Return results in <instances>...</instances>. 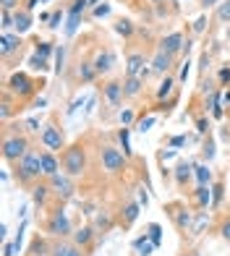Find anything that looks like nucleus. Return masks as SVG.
Returning <instances> with one entry per match:
<instances>
[{
    "label": "nucleus",
    "instance_id": "nucleus-1",
    "mask_svg": "<svg viewBox=\"0 0 230 256\" xmlns=\"http://www.w3.org/2000/svg\"><path fill=\"white\" fill-rule=\"evenodd\" d=\"M32 149H34V138L26 134L24 120L3 123V131H0V154H3V162L8 168L16 165L21 157H26Z\"/></svg>",
    "mask_w": 230,
    "mask_h": 256
},
{
    "label": "nucleus",
    "instance_id": "nucleus-2",
    "mask_svg": "<svg viewBox=\"0 0 230 256\" xmlns=\"http://www.w3.org/2000/svg\"><path fill=\"white\" fill-rule=\"evenodd\" d=\"M44 84H48V81L32 76L29 71H10L8 76H3V89L10 92L16 100H21L26 108L37 100V94L44 89Z\"/></svg>",
    "mask_w": 230,
    "mask_h": 256
},
{
    "label": "nucleus",
    "instance_id": "nucleus-3",
    "mask_svg": "<svg viewBox=\"0 0 230 256\" xmlns=\"http://www.w3.org/2000/svg\"><path fill=\"white\" fill-rule=\"evenodd\" d=\"M10 172H14V180H16L18 188L32 191L34 186L44 178L42 162H40V149H32L26 157H21L16 165H10Z\"/></svg>",
    "mask_w": 230,
    "mask_h": 256
},
{
    "label": "nucleus",
    "instance_id": "nucleus-4",
    "mask_svg": "<svg viewBox=\"0 0 230 256\" xmlns=\"http://www.w3.org/2000/svg\"><path fill=\"white\" fill-rule=\"evenodd\" d=\"M26 55V40L16 32H0V58H3V76L18 71V63Z\"/></svg>",
    "mask_w": 230,
    "mask_h": 256
},
{
    "label": "nucleus",
    "instance_id": "nucleus-5",
    "mask_svg": "<svg viewBox=\"0 0 230 256\" xmlns=\"http://www.w3.org/2000/svg\"><path fill=\"white\" fill-rule=\"evenodd\" d=\"M40 225L48 238H71L74 236V225H71V217H68L63 202H55L50 209H44V217Z\"/></svg>",
    "mask_w": 230,
    "mask_h": 256
},
{
    "label": "nucleus",
    "instance_id": "nucleus-6",
    "mask_svg": "<svg viewBox=\"0 0 230 256\" xmlns=\"http://www.w3.org/2000/svg\"><path fill=\"white\" fill-rule=\"evenodd\" d=\"M60 165H63V172L71 178H84L86 170H89V149L86 144L78 138V142L68 144L63 152H60Z\"/></svg>",
    "mask_w": 230,
    "mask_h": 256
},
{
    "label": "nucleus",
    "instance_id": "nucleus-7",
    "mask_svg": "<svg viewBox=\"0 0 230 256\" xmlns=\"http://www.w3.org/2000/svg\"><path fill=\"white\" fill-rule=\"evenodd\" d=\"M165 214H168V220H170V225L176 228V232L180 238H186L188 232H191V228H194V209H191V204L183 199H172V202H165Z\"/></svg>",
    "mask_w": 230,
    "mask_h": 256
},
{
    "label": "nucleus",
    "instance_id": "nucleus-8",
    "mask_svg": "<svg viewBox=\"0 0 230 256\" xmlns=\"http://www.w3.org/2000/svg\"><path fill=\"white\" fill-rule=\"evenodd\" d=\"M97 157H100L102 172H105V176H110V178H120L123 172L128 170V165H131V160L126 157L115 144H100V146H97Z\"/></svg>",
    "mask_w": 230,
    "mask_h": 256
},
{
    "label": "nucleus",
    "instance_id": "nucleus-9",
    "mask_svg": "<svg viewBox=\"0 0 230 256\" xmlns=\"http://www.w3.org/2000/svg\"><path fill=\"white\" fill-rule=\"evenodd\" d=\"M40 144H42V149H50V152H58V154H60L63 149L68 146V142H66V128L60 126V115H58L55 110L48 115V120H44V126H42Z\"/></svg>",
    "mask_w": 230,
    "mask_h": 256
},
{
    "label": "nucleus",
    "instance_id": "nucleus-10",
    "mask_svg": "<svg viewBox=\"0 0 230 256\" xmlns=\"http://www.w3.org/2000/svg\"><path fill=\"white\" fill-rule=\"evenodd\" d=\"M100 97H102V108L108 112H120L123 110V102H126V94H123V76L120 78H105L100 84Z\"/></svg>",
    "mask_w": 230,
    "mask_h": 256
},
{
    "label": "nucleus",
    "instance_id": "nucleus-11",
    "mask_svg": "<svg viewBox=\"0 0 230 256\" xmlns=\"http://www.w3.org/2000/svg\"><path fill=\"white\" fill-rule=\"evenodd\" d=\"M172 186H176V191L183 196V199L194 191V186H196V178H194V162L178 160V165L172 168Z\"/></svg>",
    "mask_w": 230,
    "mask_h": 256
},
{
    "label": "nucleus",
    "instance_id": "nucleus-12",
    "mask_svg": "<svg viewBox=\"0 0 230 256\" xmlns=\"http://www.w3.org/2000/svg\"><path fill=\"white\" fill-rule=\"evenodd\" d=\"M71 78L76 86H84V84H92V81H97L100 74L94 68V58H78V60L71 63Z\"/></svg>",
    "mask_w": 230,
    "mask_h": 256
},
{
    "label": "nucleus",
    "instance_id": "nucleus-13",
    "mask_svg": "<svg viewBox=\"0 0 230 256\" xmlns=\"http://www.w3.org/2000/svg\"><path fill=\"white\" fill-rule=\"evenodd\" d=\"M186 40H188V32L183 29H176V32H168L157 40V50H162L172 58H180L183 55V48H186Z\"/></svg>",
    "mask_w": 230,
    "mask_h": 256
},
{
    "label": "nucleus",
    "instance_id": "nucleus-14",
    "mask_svg": "<svg viewBox=\"0 0 230 256\" xmlns=\"http://www.w3.org/2000/svg\"><path fill=\"white\" fill-rule=\"evenodd\" d=\"M48 183H50V188H52V194H55L58 202L68 204V202L74 199V194H76V178L66 176V172H58V176L48 178Z\"/></svg>",
    "mask_w": 230,
    "mask_h": 256
},
{
    "label": "nucleus",
    "instance_id": "nucleus-15",
    "mask_svg": "<svg viewBox=\"0 0 230 256\" xmlns=\"http://www.w3.org/2000/svg\"><path fill=\"white\" fill-rule=\"evenodd\" d=\"M26 110V104L21 102V100H16L10 92H0V118H3V123H8V120H14V118H18L21 112Z\"/></svg>",
    "mask_w": 230,
    "mask_h": 256
},
{
    "label": "nucleus",
    "instance_id": "nucleus-16",
    "mask_svg": "<svg viewBox=\"0 0 230 256\" xmlns=\"http://www.w3.org/2000/svg\"><path fill=\"white\" fill-rule=\"evenodd\" d=\"M29 194H32V202H34V206H37V212H44V209H50L58 202L52 188H50V183H48V178H42Z\"/></svg>",
    "mask_w": 230,
    "mask_h": 256
},
{
    "label": "nucleus",
    "instance_id": "nucleus-17",
    "mask_svg": "<svg viewBox=\"0 0 230 256\" xmlns=\"http://www.w3.org/2000/svg\"><path fill=\"white\" fill-rule=\"evenodd\" d=\"M115 63H118L115 50L110 48L108 42H102V48L94 52V68H97V74H100V76H110L112 68H115Z\"/></svg>",
    "mask_w": 230,
    "mask_h": 256
},
{
    "label": "nucleus",
    "instance_id": "nucleus-18",
    "mask_svg": "<svg viewBox=\"0 0 230 256\" xmlns=\"http://www.w3.org/2000/svg\"><path fill=\"white\" fill-rule=\"evenodd\" d=\"M139 212H142V204L139 202H134V199H126L118 209V214H115V220H118V228L123 230H131L134 222L139 220Z\"/></svg>",
    "mask_w": 230,
    "mask_h": 256
},
{
    "label": "nucleus",
    "instance_id": "nucleus-19",
    "mask_svg": "<svg viewBox=\"0 0 230 256\" xmlns=\"http://www.w3.org/2000/svg\"><path fill=\"white\" fill-rule=\"evenodd\" d=\"M176 60H178V58H172V55H168V52H162V50H157V48H154L152 58H149V68H152V76H168V74H172V68H176Z\"/></svg>",
    "mask_w": 230,
    "mask_h": 256
},
{
    "label": "nucleus",
    "instance_id": "nucleus-20",
    "mask_svg": "<svg viewBox=\"0 0 230 256\" xmlns=\"http://www.w3.org/2000/svg\"><path fill=\"white\" fill-rule=\"evenodd\" d=\"M194 212H206L212 206V186H194V191L186 196Z\"/></svg>",
    "mask_w": 230,
    "mask_h": 256
},
{
    "label": "nucleus",
    "instance_id": "nucleus-21",
    "mask_svg": "<svg viewBox=\"0 0 230 256\" xmlns=\"http://www.w3.org/2000/svg\"><path fill=\"white\" fill-rule=\"evenodd\" d=\"M71 240L76 243V246H82L84 251L92 254V251L97 248V230L92 228V222H89V225H82V228H76V230H74Z\"/></svg>",
    "mask_w": 230,
    "mask_h": 256
},
{
    "label": "nucleus",
    "instance_id": "nucleus-22",
    "mask_svg": "<svg viewBox=\"0 0 230 256\" xmlns=\"http://www.w3.org/2000/svg\"><path fill=\"white\" fill-rule=\"evenodd\" d=\"M40 162H42L44 178H52V176H58V172H63L60 154H58V152H50V149H40Z\"/></svg>",
    "mask_w": 230,
    "mask_h": 256
},
{
    "label": "nucleus",
    "instance_id": "nucleus-23",
    "mask_svg": "<svg viewBox=\"0 0 230 256\" xmlns=\"http://www.w3.org/2000/svg\"><path fill=\"white\" fill-rule=\"evenodd\" d=\"M225 199H228V183H225V176H217L212 180V212L217 214L220 209H225Z\"/></svg>",
    "mask_w": 230,
    "mask_h": 256
},
{
    "label": "nucleus",
    "instance_id": "nucleus-24",
    "mask_svg": "<svg viewBox=\"0 0 230 256\" xmlns=\"http://www.w3.org/2000/svg\"><path fill=\"white\" fill-rule=\"evenodd\" d=\"M144 84H146V78H142V76H126L123 74V94H126V100H139L142 94H144Z\"/></svg>",
    "mask_w": 230,
    "mask_h": 256
},
{
    "label": "nucleus",
    "instance_id": "nucleus-25",
    "mask_svg": "<svg viewBox=\"0 0 230 256\" xmlns=\"http://www.w3.org/2000/svg\"><path fill=\"white\" fill-rule=\"evenodd\" d=\"M178 92V76H172V74H168V76H162V81H160V86L154 89V102H160V100H168V97H172Z\"/></svg>",
    "mask_w": 230,
    "mask_h": 256
},
{
    "label": "nucleus",
    "instance_id": "nucleus-26",
    "mask_svg": "<svg viewBox=\"0 0 230 256\" xmlns=\"http://www.w3.org/2000/svg\"><path fill=\"white\" fill-rule=\"evenodd\" d=\"M112 29L118 32L126 42H131L136 34H139V24H134V21L126 18V16H118V18H115V21H112Z\"/></svg>",
    "mask_w": 230,
    "mask_h": 256
},
{
    "label": "nucleus",
    "instance_id": "nucleus-27",
    "mask_svg": "<svg viewBox=\"0 0 230 256\" xmlns=\"http://www.w3.org/2000/svg\"><path fill=\"white\" fill-rule=\"evenodd\" d=\"M115 225H118L115 214L112 212H102V209H100V214H94V220H92V228L97 230V236H105V232H110Z\"/></svg>",
    "mask_w": 230,
    "mask_h": 256
},
{
    "label": "nucleus",
    "instance_id": "nucleus-28",
    "mask_svg": "<svg viewBox=\"0 0 230 256\" xmlns=\"http://www.w3.org/2000/svg\"><path fill=\"white\" fill-rule=\"evenodd\" d=\"M214 232L230 246V206L217 212V217H214Z\"/></svg>",
    "mask_w": 230,
    "mask_h": 256
},
{
    "label": "nucleus",
    "instance_id": "nucleus-29",
    "mask_svg": "<svg viewBox=\"0 0 230 256\" xmlns=\"http://www.w3.org/2000/svg\"><path fill=\"white\" fill-rule=\"evenodd\" d=\"M14 18H16L14 32H16V34H21V37H24V34L34 26V14H32L29 8H18L16 14H14Z\"/></svg>",
    "mask_w": 230,
    "mask_h": 256
},
{
    "label": "nucleus",
    "instance_id": "nucleus-30",
    "mask_svg": "<svg viewBox=\"0 0 230 256\" xmlns=\"http://www.w3.org/2000/svg\"><path fill=\"white\" fill-rule=\"evenodd\" d=\"M194 178H196V186H212L214 170L210 168V162H194Z\"/></svg>",
    "mask_w": 230,
    "mask_h": 256
},
{
    "label": "nucleus",
    "instance_id": "nucleus-31",
    "mask_svg": "<svg viewBox=\"0 0 230 256\" xmlns=\"http://www.w3.org/2000/svg\"><path fill=\"white\" fill-rule=\"evenodd\" d=\"M212 115L210 112H194V128L199 131V136H206L212 134Z\"/></svg>",
    "mask_w": 230,
    "mask_h": 256
},
{
    "label": "nucleus",
    "instance_id": "nucleus-32",
    "mask_svg": "<svg viewBox=\"0 0 230 256\" xmlns=\"http://www.w3.org/2000/svg\"><path fill=\"white\" fill-rule=\"evenodd\" d=\"M134 248H136V254H139V256H152V254L157 251V246H154L152 240H149V236H146V232L134 240Z\"/></svg>",
    "mask_w": 230,
    "mask_h": 256
},
{
    "label": "nucleus",
    "instance_id": "nucleus-33",
    "mask_svg": "<svg viewBox=\"0 0 230 256\" xmlns=\"http://www.w3.org/2000/svg\"><path fill=\"white\" fill-rule=\"evenodd\" d=\"M214 136L212 134H206L204 136V142H202V162H212L214 160Z\"/></svg>",
    "mask_w": 230,
    "mask_h": 256
},
{
    "label": "nucleus",
    "instance_id": "nucleus-34",
    "mask_svg": "<svg viewBox=\"0 0 230 256\" xmlns=\"http://www.w3.org/2000/svg\"><path fill=\"white\" fill-rule=\"evenodd\" d=\"M71 238H50V256H68Z\"/></svg>",
    "mask_w": 230,
    "mask_h": 256
},
{
    "label": "nucleus",
    "instance_id": "nucleus-35",
    "mask_svg": "<svg viewBox=\"0 0 230 256\" xmlns=\"http://www.w3.org/2000/svg\"><path fill=\"white\" fill-rule=\"evenodd\" d=\"M128 134H131L128 126L118 128V142H120V146H123V154L128 157V160H134V149H131V142H128Z\"/></svg>",
    "mask_w": 230,
    "mask_h": 256
},
{
    "label": "nucleus",
    "instance_id": "nucleus-36",
    "mask_svg": "<svg viewBox=\"0 0 230 256\" xmlns=\"http://www.w3.org/2000/svg\"><path fill=\"white\" fill-rule=\"evenodd\" d=\"M214 21L217 24H230V0H222V3L214 8Z\"/></svg>",
    "mask_w": 230,
    "mask_h": 256
},
{
    "label": "nucleus",
    "instance_id": "nucleus-37",
    "mask_svg": "<svg viewBox=\"0 0 230 256\" xmlns=\"http://www.w3.org/2000/svg\"><path fill=\"white\" fill-rule=\"evenodd\" d=\"M34 52L42 55V58H48V60H50V55H52V52H58V48H55V42L44 40V42H34Z\"/></svg>",
    "mask_w": 230,
    "mask_h": 256
},
{
    "label": "nucleus",
    "instance_id": "nucleus-38",
    "mask_svg": "<svg viewBox=\"0 0 230 256\" xmlns=\"http://www.w3.org/2000/svg\"><path fill=\"white\" fill-rule=\"evenodd\" d=\"M136 118H139V112H136L134 108H123V110L118 112V120H120V126H128V128H134Z\"/></svg>",
    "mask_w": 230,
    "mask_h": 256
},
{
    "label": "nucleus",
    "instance_id": "nucleus-39",
    "mask_svg": "<svg viewBox=\"0 0 230 256\" xmlns=\"http://www.w3.org/2000/svg\"><path fill=\"white\" fill-rule=\"evenodd\" d=\"M146 236H149V240H152L157 248L162 246V228H160L157 222H149V225H146Z\"/></svg>",
    "mask_w": 230,
    "mask_h": 256
},
{
    "label": "nucleus",
    "instance_id": "nucleus-40",
    "mask_svg": "<svg viewBox=\"0 0 230 256\" xmlns=\"http://www.w3.org/2000/svg\"><path fill=\"white\" fill-rule=\"evenodd\" d=\"M29 66H32V71H40V74H44V71L50 68V60H48V58H42V55L34 52V55L29 58Z\"/></svg>",
    "mask_w": 230,
    "mask_h": 256
},
{
    "label": "nucleus",
    "instance_id": "nucleus-41",
    "mask_svg": "<svg viewBox=\"0 0 230 256\" xmlns=\"http://www.w3.org/2000/svg\"><path fill=\"white\" fill-rule=\"evenodd\" d=\"M14 26H16L14 10H0V29H3V32H14Z\"/></svg>",
    "mask_w": 230,
    "mask_h": 256
},
{
    "label": "nucleus",
    "instance_id": "nucleus-42",
    "mask_svg": "<svg viewBox=\"0 0 230 256\" xmlns=\"http://www.w3.org/2000/svg\"><path fill=\"white\" fill-rule=\"evenodd\" d=\"M217 86H220V89L230 86V63L220 66V71H217Z\"/></svg>",
    "mask_w": 230,
    "mask_h": 256
},
{
    "label": "nucleus",
    "instance_id": "nucleus-43",
    "mask_svg": "<svg viewBox=\"0 0 230 256\" xmlns=\"http://www.w3.org/2000/svg\"><path fill=\"white\" fill-rule=\"evenodd\" d=\"M60 21H63V8L58 6V8H52V16H50V21H48V29L55 32L58 26H60Z\"/></svg>",
    "mask_w": 230,
    "mask_h": 256
},
{
    "label": "nucleus",
    "instance_id": "nucleus-44",
    "mask_svg": "<svg viewBox=\"0 0 230 256\" xmlns=\"http://www.w3.org/2000/svg\"><path fill=\"white\" fill-rule=\"evenodd\" d=\"M170 149H178V146H186L188 144V136L186 134H180V136H172V138H168V142H165Z\"/></svg>",
    "mask_w": 230,
    "mask_h": 256
},
{
    "label": "nucleus",
    "instance_id": "nucleus-45",
    "mask_svg": "<svg viewBox=\"0 0 230 256\" xmlns=\"http://www.w3.org/2000/svg\"><path fill=\"white\" fill-rule=\"evenodd\" d=\"M92 16L94 18H102V16H110V3H100L92 8Z\"/></svg>",
    "mask_w": 230,
    "mask_h": 256
},
{
    "label": "nucleus",
    "instance_id": "nucleus-46",
    "mask_svg": "<svg viewBox=\"0 0 230 256\" xmlns=\"http://www.w3.org/2000/svg\"><path fill=\"white\" fill-rule=\"evenodd\" d=\"M21 8V0H0V10H16Z\"/></svg>",
    "mask_w": 230,
    "mask_h": 256
},
{
    "label": "nucleus",
    "instance_id": "nucleus-47",
    "mask_svg": "<svg viewBox=\"0 0 230 256\" xmlns=\"http://www.w3.org/2000/svg\"><path fill=\"white\" fill-rule=\"evenodd\" d=\"M188 71H191V63H188V58H186V63H180V71H178V84H180V81H186Z\"/></svg>",
    "mask_w": 230,
    "mask_h": 256
},
{
    "label": "nucleus",
    "instance_id": "nucleus-48",
    "mask_svg": "<svg viewBox=\"0 0 230 256\" xmlns=\"http://www.w3.org/2000/svg\"><path fill=\"white\" fill-rule=\"evenodd\" d=\"M220 142L230 144V120H225V123H222V128H220Z\"/></svg>",
    "mask_w": 230,
    "mask_h": 256
},
{
    "label": "nucleus",
    "instance_id": "nucleus-49",
    "mask_svg": "<svg viewBox=\"0 0 230 256\" xmlns=\"http://www.w3.org/2000/svg\"><path fill=\"white\" fill-rule=\"evenodd\" d=\"M204 26H206V16H199L196 21H194V29H191V32H194V34H202Z\"/></svg>",
    "mask_w": 230,
    "mask_h": 256
},
{
    "label": "nucleus",
    "instance_id": "nucleus-50",
    "mask_svg": "<svg viewBox=\"0 0 230 256\" xmlns=\"http://www.w3.org/2000/svg\"><path fill=\"white\" fill-rule=\"evenodd\" d=\"M222 3V0H199V8H217V6H220Z\"/></svg>",
    "mask_w": 230,
    "mask_h": 256
},
{
    "label": "nucleus",
    "instance_id": "nucleus-51",
    "mask_svg": "<svg viewBox=\"0 0 230 256\" xmlns=\"http://www.w3.org/2000/svg\"><path fill=\"white\" fill-rule=\"evenodd\" d=\"M210 115H212L214 120H222V118H225V108H222V104H217V108H214Z\"/></svg>",
    "mask_w": 230,
    "mask_h": 256
},
{
    "label": "nucleus",
    "instance_id": "nucleus-52",
    "mask_svg": "<svg viewBox=\"0 0 230 256\" xmlns=\"http://www.w3.org/2000/svg\"><path fill=\"white\" fill-rule=\"evenodd\" d=\"M136 202H139L142 206H146V204H149V194H146L144 188H139V199H136Z\"/></svg>",
    "mask_w": 230,
    "mask_h": 256
},
{
    "label": "nucleus",
    "instance_id": "nucleus-53",
    "mask_svg": "<svg viewBox=\"0 0 230 256\" xmlns=\"http://www.w3.org/2000/svg\"><path fill=\"white\" fill-rule=\"evenodd\" d=\"M40 6V0H21V8H29V10H34Z\"/></svg>",
    "mask_w": 230,
    "mask_h": 256
},
{
    "label": "nucleus",
    "instance_id": "nucleus-54",
    "mask_svg": "<svg viewBox=\"0 0 230 256\" xmlns=\"http://www.w3.org/2000/svg\"><path fill=\"white\" fill-rule=\"evenodd\" d=\"M14 251H16V246L10 240H6V246H3V256H14Z\"/></svg>",
    "mask_w": 230,
    "mask_h": 256
},
{
    "label": "nucleus",
    "instance_id": "nucleus-55",
    "mask_svg": "<svg viewBox=\"0 0 230 256\" xmlns=\"http://www.w3.org/2000/svg\"><path fill=\"white\" fill-rule=\"evenodd\" d=\"M178 256H194V248H186V251H180Z\"/></svg>",
    "mask_w": 230,
    "mask_h": 256
},
{
    "label": "nucleus",
    "instance_id": "nucleus-56",
    "mask_svg": "<svg viewBox=\"0 0 230 256\" xmlns=\"http://www.w3.org/2000/svg\"><path fill=\"white\" fill-rule=\"evenodd\" d=\"M94 6H100V0H89V8H94Z\"/></svg>",
    "mask_w": 230,
    "mask_h": 256
},
{
    "label": "nucleus",
    "instance_id": "nucleus-57",
    "mask_svg": "<svg viewBox=\"0 0 230 256\" xmlns=\"http://www.w3.org/2000/svg\"><path fill=\"white\" fill-rule=\"evenodd\" d=\"M40 3H50V0H40Z\"/></svg>",
    "mask_w": 230,
    "mask_h": 256
},
{
    "label": "nucleus",
    "instance_id": "nucleus-58",
    "mask_svg": "<svg viewBox=\"0 0 230 256\" xmlns=\"http://www.w3.org/2000/svg\"><path fill=\"white\" fill-rule=\"evenodd\" d=\"M24 256H34V254H24ZM48 256H50V254H48Z\"/></svg>",
    "mask_w": 230,
    "mask_h": 256
},
{
    "label": "nucleus",
    "instance_id": "nucleus-59",
    "mask_svg": "<svg viewBox=\"0 0 230 256\" xmlns=\"http://www.w3.org/2000/svg\"><path fill=\"white\" fill-rule=\"evenodd\" d=\"M228 176H230V168H228Z\"/></svg>",
    "mask_w": 230,
    "mask_h": 256
},
{
    "label": "nucleus",
    "instance_id": "nucleus-60",
    "mask_svg": "<svg viewBox=\"0 0 230 256\" xmlns=\"http://www.w3.org/2000/svg\"><path fill=\"white\" fill-rule=\"evenodd\" d=\"M142 3H144V0H142Z\"/></svg>",
    "mask_w": 230,
    "mask_h": 256
}]
</instances>
